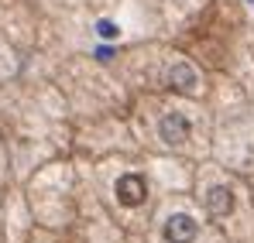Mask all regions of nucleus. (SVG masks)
<instances>
[{
  "instance_id": "nucleus-1",
  "label": "nucleus",
  "mask_w": 254,
  "mask_h": 243,
  "mask_svg": "<svg viewBox=\"0 0 254 243\" xmlns=\"http://www.w3.org/2000/svg\"><path fill=\"white\" fill-rule=\"evenodd\" d=\"M165 240L169 243H192L196 240V219L186 216V212L172 216L169 223H165Z\"/></svg>"
},
{
  "instance_id": "nucleus-2",
  "label": "nucleus",
  "mask_w": 254,
  "mask_h": 243,
  "mask_svg": "<svg viewBox=\"0 0 254 243\" xmlns=\"http://www.w3.org/2000/svg\"><path fill=\"white\" fill-rule=\"evenodd\" d=\"M144 195H148V189H144V178H141V175H124V178H117V199L124 205H141Z\"/></svg>"
},
{
  "instance_id": "nucleus-3",
  "label": "nucleus",
  "mask_w": 254,
  "mask_h": 243,
  "mask_svg": "<svg viewBox=\"0 0 254 243\" xmlns=\"http://www.w3.org/2000/svg\"><path fill=\"white\" fill-rule=\"evenodd\" d=\"M158 130H162V141H169V144L189 141V123H186V117H179V113H169Z\"/></svg>"
},
{
  "instance_id": "nucleus-4",
  "label": "nucleus",
  "mask_w": 254,
  "mask_h": 243,
  "mask_svg": "<svg viewBox=\"0 0 254 243\" xmlns=\"http://www.w3.org/2000/svg\"><path fill=\"white\" fill-rule=\"evenodd\" d=\"M169 82H172V89H179V93H192V89L199 86V79H196V72H192V69H189L186 62H175V65H172Z\"/></svg>"
},
{
  "instance_id": "nucleus-5",
  "label": "nucleus",
  "mask_w": 254,
  "mask_h": 243,
  "mask_svg": "<svg viewBox=\"0 0 254 243\" xmlns=\"http://www.w3.org/2000/svg\"><path fill=\"white\" fill-rule=\"evenodd\" d=\"M206 205H210L213 216H227L234 209V192L227 185H216V189H210V195H206Z\"/></svg>"
},
{
  "instance_id": "nucleus-6",
  "label": "nucleus",
  "mask_w": 254,
  "mask_h": 243,
  "mask_svg": "<svg viewBox=\"0 0 254 243\" xmlns=\"http://www.w3.org/2000/svg\"><path fill=\"white\" fill-rule=\"evenodd\" d=\"M96 35H100V38H107V41H114L121 31H117V24H114V21H100V24H96Z\"/></svg>"
}]
</instances>
